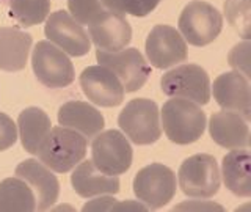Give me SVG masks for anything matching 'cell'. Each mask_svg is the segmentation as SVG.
Segmentation results:
<instances>
[{
	"label": "cell",
	"instance_id": "ffe728a7",
	"mask_svg": "<svg viewBox=\"0 0 251 212\" xmlns=\"http://www.w3.org/2000/svg\"><path fill=\"white\" fill-rule=\"evenodd\" d=\"M31 35L14 27H0V69L22 71L27 65Z\"/></svg>",
	"mask_w": 251,
	"mask_h": 212
},
{
	"label": "cell",
	"instance_id": "9a60e30c",
	"mask_svg": "<svg viewBox=\"0 0 251 212\" xmlns=\"http://www.w3.org/2000/svg\"><path fill=\"white\" fill-rule=\"evenodd\" d=\"M16 176L24 179L35 193L36 209L46 211L58 200L60 184L57 176L41 160L25 159L16 167Z\"/></svg>",
	"mask_w": 251,
	"mask_h": 212
},
{
	"label": "cell",
	"instance_id": "4316f807",
	"mask_svg": "<svg viewBox=\"0 0 251 212\" xmlns=\"http://www.w3.org/2000/svg\"><path fill=\"white\" fill-rule=\"evenodd\" d=\"M83 211H141L145 212L148 211V208L145 204L137 203V201H120L115 200L113 196H100V198H96L93 201H88L83 206Z\"/></svg>",
	"mask_w": 251,
	"mask_h": 212
},
{
	"label": "cell",
	"instance_id": "30bf717a",
	"mask_svg": "<svg viewBox=\"0 0 251 212\" xmlns=\"http://www.w3.org/2000/svg\"><path fill=\"white\" fill-rule=\"evenodd\" d=\"M96 58L100 66H105L120 79L126 93L140 90L151 76V68L148 61L135 47H129V49L124 47L115 52L98 49Z\"/></svg>",
	"mask_w": 251,
	"mask_h": 212
},
{
	"label": "cell",
	"instance_id": "ba28073f",
	"mask_svg": "<svg viewBox=\"0 0 251 212\" xmlns=\"http://www.w3.org/2000/svg\"><path fill=\"white\" fill-rule=\"evenodd\" d=\"M163 94L170 98H182L198 106H206L210 101V79L198 65L185 63L165 73L160 79Z\"/></svg>",
	"mask_w": 251,
	"mask_h": 212
},
{
	"label": "cell",
	"instance_id": "5b68a950",
	"mask_svg": "<svg viewBox=\"0 0 251 212\" xmlns=\"http://www.w3.org/2000/svg\"><path fill=\"white\" fill-rule=\"evenodd\" d=\"M179 188L192 198H210L217 195L222 179L214 156L195 154L180 163L177 171Z\"/></svg>",
	"mask_w": 251,
	"mask_h": 212
},
{
	"label": "cell",
	"instance_id": "cb8c5ba5",
	"mask_svg": "<svg viewBox=\"0 0 251 212\" xmlns=\"http://www.w3.org/2000/svg\"><path fill=\"white\" fill-rule=\"evenodd\" d=\"M50 0H10V14L21 27H33L47 19Z\"/></svg>",
	"mask_w": 251,
	"mask_h": 212
},
{
	"label": "cell",
	"instance_id": "9c48e42d",
	"mask_svg": "<svg viewBox=\"0 0 251 212\" xmlns=\"http://www.w3.org/2000/svg\"><path fill=\"white\" fill-rule=\"evenodd\" d=\"M133 151L123 132L110 129L99 132L91 143V160L105 175L120 176L132 165Z\"/></svg>",
	"mask_w": 251,
	"mask_h": 212
},
{
	"label": "cell",
	"instance_id": "d4e9b609",
	"mask_svg": "<svg viewBox=\"0 0 251 212\" xmlns=\"http://www.w3.org/2000/svg\"><path fill=\"white\" fill-rule=\"evenodd\" d=\"M225 14L229 26L243 39H250L251 0H225Z\"/></svg>",
	"mask_w": 251,
	"mask_h": 212
},
{
	"label": "cell",
	"instance_id": "277c9868",
	"mask_svg": "<svg viewBox=\"0 0 251 212\" xmlns=\"http://www.w3.org/2000/svg\"><path fill=\"white\" fill-rule=\"evenodd\" d=\"M179 33L188 44L202 47L215 41L223 30V16L204 0L188 2L177 21Z\"/></svg>",
	"mask_w": 251,
	"mask_h": 212
},
{
	"label": "cell",
	"instance_id": "1f68e13d",
	"mask_svg": "<svg viewBox=\"0 0 251 212\" xmlns=\"http://www.w3.org/2000/svg\"><path fill=\"white\" fill-rule=\"evenodd\" d=\"M99 2L104 5L107 10H110V11H116V13L124 14V11H123V0H99Z\"/></svg>",
	"mask_w": 251,
	"mask_h": 212
},
{
	"label": "cell",
	"instance_id": "2e32d148",
	"mask_svg": "<svg viewBox=\"0 0 251 212\" xmlns=\"http://www.w3.org/2000/svg\"><path fill=\"white\" fill-rule=\"evenodd\" d=\"M90 41L100 51H121L130 43L132 28L126 16L107 10L104 16L88 27Z\"/></svg>",
	"mask_w": 251,
	"mask_h": 212
},
{
	"label": "cell",
	"instance_id": "d6986e66",
	"mask_svg": "<svg viewBox=\"0 0 251 212\" xmlns=\"http://www.w3.org/2000/svg\"><path fill=\"white\" fill-rule=\"evenodd\" d=\"M71 184L75 193L83 198H91L96 195H115L120 192V178L102 173L93 160L75 165V170L71 175Z\"/></svg>",
	"mask_w": 251,
	"mask_h": 212
},
{
	"label": "cell",
	"instance_id": "7c38bea8",
	"mask_svg": "<svg viewBox=\"0 0 251 212\" xmlns=\"http://www.w3.org/2000/svg\"><path fill=\"white\" fill-rule=\"evenodd\" d=\"M44 33L49 41L71 57H83L91 49L90 36L85 28L65 10L52 13L46 21Z\"/></svg>",
	"mask_w": 251,
	"mask_h": 212
},
{
	"label": "cell",
	"instance_id": "8fae6325",
	"mask_svg": "<svg viewBox=\"0 0 251 212\" xmlns=\"http://www.w3.org/2000/svg\"><path fill=\"white\" fill-rule=\"evenodd\" d=\"M146 57L151 66L167 69L187 60V43L171 26H155L146 38Z\"/></svg>",
	"mask_w": 251,
	"mask_h": 212
},
{
	"label": "cell",
	"instance_id": "52a82bcc",
	"mask_svg": "<svg viewBox=\"0 0 251 212\" xmlns=\"http://www.w3.org/2000/svg\"><path fill=\"white\" fill-rule=\"evenodd\" d=\"M31 68L39 83L47 88H65L75 79L73 61L50 41H38L31 51Z\"/></svg>",
	"mask_w": 251,
	"mask_h": 212
},
{
	"label": "cell",
	"instance_id": "8992f818",
	"mask_svg": "<svg viewBox=\"0 0 251 212\" xmlns=\"http://www.w3.org/2000/svg\"><path fill=\"white\" fill-rule=\"evenodd\" d=\"M133 193L148 209H160L176 195V175L163 163H149L133 178Z\"/></svg>",
	"mask_w": 251,
	"mask_h": 212
},
{
	"label": "cell",
	"instance_id": "83f0119b",
	"mask_svg": "<svg viewBox=\"0 0 251 212\" xmlns=\"http://www.w3.org/2000/svg\"><path fill=\"white\" fill-rule=\"evenodd\" d=\"M248 63H250V41L245 39L243 43L232 47V51L229 52V65L237 71V73L250 79Z\"/></svg>",
	"mask_w": 251,
	"mask_h": 212
},
{
	"label": "cell",
	"instance_id": "5bb4252c",
	"mask_svg": "<svg viewBox=\"0 0 251 212\" xmlns=\"http://www.w3.org/2000/svg\"><path fill=\"white\" fill-rule=\"evenodd\" d=\"M210 91H214V99L223 110L239 113L247 121H250L251 91L248 77L237 71L225 73L215 79L214 86H210Z\"/></svg>",
	"mask_w": 251,
	"mask_h": 212
},
{
	"label": "cell",
	"instance_id": "7a4b0ae2",
	"mask_svg": "<svg viewBox=\"0 0 251 212\" xmlns=\"http://www.w3.org/2000/svg\"><path fill=\"white\" fill-rule=\"evenodd\" d=\"M162 124L167 137L176 145H190L200 140L206 131L207 118L195 102L171 98L162 107Z\"/></svg>",
	"mask_w": 251,
	"mask_h": 212
},
{
	"label": "cell",
	"instance_id": "ac0fdd59",
	"mask_svg": "<svg viewBox=\"0 0 251 212\" xmlns=\"http://www.w3.org/2000/svg\"><path fill=\"white\" fill-rule=\"evenodd\" d=\"M58 123L63 128L80 132L85 138H94L105 126L104 115L83 101H68L58 108Z\"/></svg>",
	"mask_w": 251,
	"mask_h": 212
},
{
	"label": "cell",
	"instance_id": "4fadbf2b",
	"mask_svg": "<svg viewBox=\"0 0 251 212\" xmlns=\"http://www.w3.org/2000/svg\"><path fill=\"white\" fill-rule=\"evenodd\" d=\"M78 83L83 94L93 104L100 107H116L124 101V86L105 66H88L82 71Z\"/></svg>",
	"mask_w": 251,
	"mask_h": 212
},
{
	"label": "cell",
	"instance_id": "6da1fadb",
	"mask_svg": "<svg viewBox=\"0 0 251 212\" xmlns=\"http://www.w3.org/2000/svg\"><path fill=\"white\" fill-rule=\"evenodd\" d=\"M88 140L80 132L57 126L50 128L43 143L39 145L36 156L52 171L68 173L83 160Z\"/></svg>",
	"mask_w": 251,
	"mask_h": 212
},
{
	"label": "cell",
	"instance_id": "44dd1931",
	"mask_svg": "<svg viewBox=\"0 0 251 212\" xmlns=\"http://www.w3.org/2000/svg\"><path fill=\"white\" fill-rule=\"evenodd\" d=\"M250 151L247 148H235L223 157L222 175L226 188L242 198L251 196Z\"/></svg>",
	"mask_w": 251,
	"mask_h": 212
},
{
	"label": "cell",
	"instance_id": "4dcf8cb0",
	"mask_svg": "<svg viewBox=\"0 0 251 212\" xmlns=\"http://www.w3.org/2000/svg\"><path fill=\"white\" fill-rule=\"evenodd\" d=\"M223 211V206L215 203H209V201H185V203H180L177 206H175V211Z\"/></svg>",
	"mask_w": 251,
	"mask_h": 212
},
{
	"label": "cell",
	"instance_id": "3957f363",
	"mask_svg": "<svg viewBox=\"0 0 251 212\" xmlns=\"http://www.w3.org/2000/svg\"><path fill=\"white\" fill-rule=\"evenodd\" d=\"M118 126L126 137L138 146L152 145L162 135L159 107L146 98L129 101L118 116Z\"/></svg>",
	"mask_w": 251,
	"mask_h": 212
},
{
	"label": "cell",
	"instance_id": "f1b7e54d",
	"mask_svg": "<svg viewBox=\"0 0 251 212\" xmlns=\"http://www.w3.org/2000/svg\"><path fill=\"white\" fill-rule=\"evenodd\" d=\"M18 141V126L6 113L0 112V151L11 148Z\"/></svg>",
	"mask_w": 251,
	"mask_h": 212
},
{
	"label": "cell",
	"instance_id": "f546056e",
	"mask_svg": "<svg viewBox=\"0 0 251 212\" xmlns=\"http://www.w3.org/2000/svg\"><path fill=\"white\" fill-rule=\"evenodd\" d=\"M162 0H123V11L135 18H145L152 13Z\"/></svg>",
	"mask_w": 251,
	"mask_h": 212
},
{
	"label": "cell",
	"instance_id": "484cf974",
	"mask_svg": "<svg viewBox=\"0 0 251 212\" xmlns=\"http://www.w3.org/2000/svg\"><path fill=\"white\" fill-rule=\"evenodd\" d=\"M68 10L80 26L90 27L104 16L107 8L99 0H68Z\"/></svg>",
	"mask_w": 251,
	"mask_h": 212
},
{
	"label": "cell",
	"instance_id": "7402d4cb",
	"mask_svg": "<svg viewBox=\"0 0 251 212\" xmlns=\"http://www.w3.org/2000/svg\"><path fill=\"white\" fill-rule=\"evenodd\" d=\"M50 118L43 108L27 107L22 110L18 118V128L22 146L30 154H36L39 145L50 131Z\"/></svg>",
	"mask_w": 251,
	"mask_h": 212
},
{
	"label": "cell",
	"instance_id": "603a6c76",
	"mask_svg": "<svg viewBox=\"0 0 251 212\" xmlns=\"http://www.w3.org/2000/svg\"><path fill=\"white\" fill-rule=\"evenodd\" d=\"M36 211L35 193L24 179L14 176L0 183V212Z\"/></svg>",
	"mask_w": 251,
	"mask_h": 212
},
{
	"label": "cell",
	"instance_id": "e0dca14e",
	"mask_svg": "<svg viewBox=\"0 0 251 212\" xmlns=\"http://www.w3.org/2000/svg\"><path fill=\"white\" fill-rule=\"evenodd\" d=\"M209 132L215 143L222 148L235 149L248 148L250 145L248 121L239 113L227 110L212 113L209 120Z\"/></svg>",
	"mask_w": 251,
	"mask_h": 212
}]
</instances>
